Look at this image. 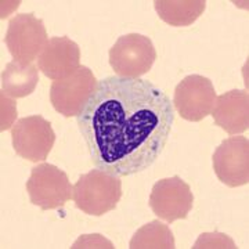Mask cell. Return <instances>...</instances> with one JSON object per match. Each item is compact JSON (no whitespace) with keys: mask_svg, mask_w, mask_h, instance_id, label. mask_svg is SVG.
I'll return each mask as SVG.
<instances>
[{"mask_svg":"<svg viewBox=\"0 0 249 249\" xmlns=\"http://www.w3.org/2000/svg\"><path fill=\"white\" fill-rule=\"evenodd\" d=\"M11 142L18 157L29 162H43L55 142L52 124L42 115L18 119L11 129Z\"/></svg>","mask_w":249,"mask_h":249,"instance_id":"8992f818","label":"cell"},{"mask_svg":"<svg viewBox=\"0 0 249 249\" xmlns=\"http://www.w3.org/2000/svg\"><path fill=\"white\" fill-rule=\"evenodd\" d=\"M214 124L231 136L249 127V96L245 90H230L217 96L212 109Z\"/></svg>","mask_w":249,"mask_h":249,"instance_id":"7c38bea8","label":"cell"},{"mask_svg":"<svg viewBox=\"0 0 249 249\" xmlns=\"http://www.w3.org/2000/svg\"><path fill=\"white\" fill-rule=\"evenodd\" d=\"M39 83V68L21 65L16 61L9 62L1 72V91L9 97L24 98L35 91Z\"/></svg>","mask_w":249,"mask_h":249,"instance_id":"4fadbf2b","label":"cell"},{"mask_svg":"<svg viewBox=\"0 0 249 249\" xmlns=\"http://www.w3.org/2000/svg\"><path fill=\"white\" fill-rule=\"evenodd\" d=\"M158 17L172 27H188L204 14L205 0H155Z\"/></svg>","mask_w":249,"mask_h":249,"instance_id":"5bb4252c","label":"cell"},{"mask_svg":"<svg viewBox=\"0 0 249 249\" xmlns=\"http://www.w3.org/2000/svg\"><path fill=\"white\" fill-rule=\"evenodd\" d=\"M109 65L119 78L139 79L151 71L157 50L148 36L127 34L119 36L108 53Z\"/></svg>","mask_w":249,"mask_h":249,"instance_id":"3957f363","label":"cell"},{"mask_svg":"<svg viewBox=\"0 0 249 249\" xmlns=\"http://www.w3.org/2000/svg\"><path fill=\"white\" fill-rule=\"evenodd\" d=\"M122 198V181L100 169L82 175L72 190L75 206L90 216H103L114 211Z\"/></svg>","mask_w":249,"mask_h":249,"instance_id":"7a4b0ae2","label":"cell"},{"mask_svg":"<svg viewBox=\"0 0 249 249\" xmlns=\"http://www.w3.org/2000/svg\"><path fill=\"white\" fill-rule=\"evenodd\" d=\"M72 248H115V247L108 240L100 237V234H93L79 238L72 245Z\"/></svg>","mask_w":249,"mask_h":249,"instance_id":"ac0fdd59","label":"cell"},{"mask_svg":"<svg viewBox=\"0 0 249 249\" xmlns=\"http://www.w3.org/2000/svg\"><path fill=\"white\" fill-rule=\"evenodd\" d=\"M47 31L40 18L32 13L17 14L7 27L4 43L14 61L21 65H31L40 55L47 43Z\"/></svg>","mask_w":249,"mask_h":249,"instance_id":"5b68a950","label":"cell"},{"mask_svg":"<svg viewBox=\"0 0 249 249\" xmlns=\"http://www.w3.org/2000/svg\"><path fill=\"white\" fill-rule=\"evenodd\" d=\"M148 204L157 217L170 224L188 216L194 205V194L183 178L173 176L154 184Z\"/></svg>","mask_w":249,"mask_h":249,"instance_id":"9c48e42d","label":"cell"},{"mask_svg":"<svg viewBox=\"0 0 249 249\" xmlns=\"http://www.w3.org/2000/svg\"><path fill=\"white\" fill-rule=\"evenodd\" d=\"M93 165L116 178L150 169L169 140L175 108L152 82L108 76L76 116Z\"/></svg>","mask_w":249,"mask_h":249,"instance_id":"6da1fadb","label":"cell"},{"mask_svg":"<svg viewBox=\"0 0 249 249\" xmlns=\"http://www.w3.org/2000/svg\"><path fill=\"white\" fill-rule=\"evenodd\" d=\"M130 249H173L175 237L168 224L152 220L148 224H144L130 240Z\"/></svg>","mask_w":249,"mask_h":249,"instance_id":"9a60e30c","label":"cell"},{"mask_svg":"<svg viewBox=\"0 0 249 249\" xmlns=\"http://www.w3.org/2000/svg\"><path fill=\"white\" fill-rule=\"evenodd\" d=\"M216 98L212 80L202 75H188L176 86L172 103L183 119L201 122L212 114Z\"/></svg>","mask_w":249,"mask_h":249,"instance_id":"ba28073f","label":"cell"},{"mask_svg":"<svg viewBox=\"0 0 249 249\" xmlns=\"http://www.w3.org/2000/svg\"><path fill=\"white\" fill-rule=\"evenodd\" d=\"M79 46L67 36L49 39L37 57L39 71L52 80L68 78L79 68Z\"/></svg>","mask_w":249,"mask_h":249,"instance_id":"8fae6325","label":"cell"},{"mask_svg":"<svg viewBox=\"0 0 249 249\" xmlns=\"http://www.w3.org/2000/svg\"><path fill=\"white\" fill-rule=\"evenodd\" d=\"M97 86V79L90 68L80 65L68 78L53 80L50 88V103L65 118L80 114L85 104Z\"/></svg>","mask_w":249,"mask_h":249,"instance_id":"52a82bcc","label":"cell"},{"mask_svg":"<svg viewBox=\"0 0 249 249\" xmlns=\"http://www.w3.org/2000/svg\"><path fill=\"white\" fill-rule=\"evenodd\" d=\"M213 170L227 187H241L249 183V140L245 136H231L216 148Z\"/></svg>","mask_w":249,"mask_h":249,"instance_id":"30bf717a","label":"cell"},{"mask_svg":"<svg viewBox=\"0 0 249 249\" xmlns=\"http://www.w3.org/2000/svg\"><path fill=\"white\" fill-rule=\"evenodd\" d=\"M71 184L67 173L52 163H39L31 170L27 191L31 204L42 211L62 208L72 199Z\"/></svg>","mask_w":249,"mask_h":249,"instance_id":"277c9868","label":"cell"},{"mask_svg":"<svg viewBox=\"0 0 249 249\" xmlns=\"http://www.w3.org/2000/svg\"><path fill=\"white\" fill-rule=\"evenodd\" d=\"M0 103H1V124H0V130H9L13 124L17 122V103L16 100L11 98L1 91L0 96Z\"/></svg>","mask_w":249,"mask_h":249,"instance_id":"e0dca14e","label":"cell"},{"mask_svg":"<svg viewBox=\"0 0 249 249\" xmlns=\"http://www.w3.org/2000/svg\"><path fill=\"white\" fill-rule=\"evenodd\" d=\"M194 249L201 248H237L234 241L222 232H204L199 235V238L194 244Z\"/></svg>","mask_w":249,"mask_h":249,"instance_id":"2e32d148","label":"cell"}]
</instances>
